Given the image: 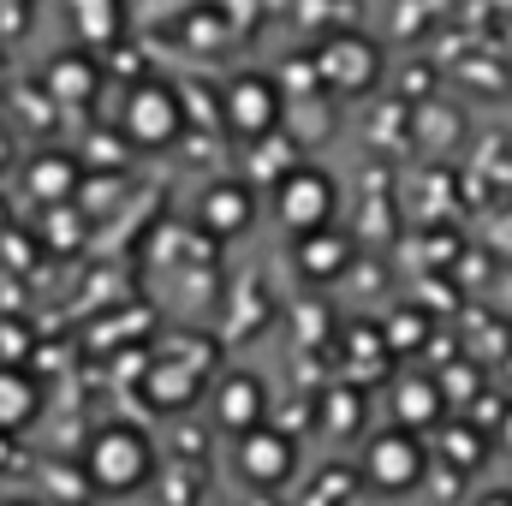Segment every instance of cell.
<instances>
[{
  "instance_id": "6da1fadb",
  "label": "cell",
  "mask_w": 512,
  "mask_h": 506,
  "mask_svg": "<svg viewBox=\"0 0 512 506\" xmlns=\"http://www.w3.org/2000/svg\"><path fill=\"white\" fill-rule=\"evenodd\" d=\"M84 483L102 489V495H137V489H149L155 483V447H149V435L131 429V423L96 429L90 447H84Z\"/></svg>"
},
{
  "instance_id": "7a4b0ae2",
  "label": "cell",
  "mask_w": 512,
  "mask_h": 506,
  "mask_svg": "<svg viewBox=\"0 0 512 506\" xmlns=\"http://www.w3.org/2000/svg\"><path fill=\"white\" fill-rule=\"evenodd\" d=\"M268 197H274V221H280L286 233L334 227V209H340V185H334V173H322V167H310V161H292L286 173H274Z\"/></svg>"
},
{
  "instance_id": "3957f363",
  "label": "cell",
  "mask_w": 512,
  "mask_h": 506,
  "mask_svg": "<svg viewBox=\"0 0 512 506\" xmlns=\"http://www.w3.org/2000/svg\"><path fill=\"white\" fill-rule=\"evenodd\" d=\"M185 131V96L161 78H143L126 90V108H120V137L137 149H167L173 137Z\"/></svg>"
},
{
  "instance_id": "277c9868",
  "label": "cell",
  "mask_w": 512,
  "mask_h": 506,
  "mask_svg": "<svg viewBox=\"0 0 512 506\" xmlns=\"http://www.w3.org/2000/svg\"><path fill=\"white\" fill-rule=\"evenodd\" d=\"M423 465H429V453H423V441L411 435V429H382V435H370L364 441V459H358V477H364V489H376V495H405V489H417L423 483Z\"/></svg>"
},
{
  "instance_id": "5b68a950",
  "label": "cell",
  "mask_w": 512,
  "mask_h": 506,
  "mask_svg": "<svg viewBox=\"0 0 512 506\" xmlns=\"http://www.w3.org/2000/svg\"><path fill=\"white\" fill-rule=\"evenodd\" d=\"M316 78L334 96H364L382 78V48L370 36H358V30H340V36H328L316 48Z\"/></svg>"
},
{
  "instance_id": "8992f818",
  "label": "cell",
  "mask_w": 512,
  "mask_h": 506,
  "mask_svg": "<svg viewBox=\"0 0 512 506\" xmlns=\"http://www.w3.org/2000/svg\"><path fill=\"white\" fill-rule=\"evenodd\" d=\"M286 120V90L268 78V72H239L221 96V126L239 131V137H268V131Z\"/></svg>"
},
{
  "instance_id": "52a82bcc",
  "label": "cell",
  "mask_w": 512,
  "mask_h": 506,
  "mask_svg": "<svg viewBox=\"0 0 512 506\" xmlns=\"http://www.w3.org/2000/svg\"><path fill=\"white\" fill-rule=\"evenodd\" d=\"M292 471H298V441H292L286 429L256 423V429L239 435V477H245L251 489H286Z\"/></svg>"
},
{
  "instance_id": "ba28073f",
  "label": "cell",
  "mask_w": 512,
  "mask_h": 506,
  "mask_svg": "<svg viewBox=\"0 0 512 506\" xmlns=\"http://www.w3.org/2000/svg\"><path fill=\"white\" fill-rule=\"evenodd\" d=\"M96 90H102V66H96V54H90V48L54 54V60L42 66V96H48V102H60V108H90V102H96Z\"/></svg>"
},
{
  "instance_id": "9c48e42d",
  "label": "cell",
  "mask_w": 512,
  "mask_h": 506,
  "mask_svg": "<svg viewBox=\"0 0 512 506\" xmlns=\"http://www.w3.org/2000/svg\"><path fill=\"white\" fill-rule=\"evenodd\" d=\"M209 411H215V429H227V435H245L256 423H268V387L245 370H233V376L215 381V399H209Z\"/></svg>"
},
{
  "instance_id": "30bf717a",
  "label": "cell",
  "mask_w": 512,
  "mask_h": 506,
  "mask_svg": "<svg viewBox=\"0 0 512 506\" xmlns=\"http://www.w3.org/2000/svg\"><path fill=\"white\" fill-rule=\"evenodd\" d=\"M197 221H203L209 239H239L256 221V191L245 179H215L203 191V203H197Z\"/></svg>"
},
{
  "instance_id": "8fae6325",
  "label": "cell",
  "mask_w": 512,
  "mask_h": 506,
  "mask_svg": "<svg viewBox=\"0 0 512 506\" xmlns=\"http://www.w3.org/2000/svg\"><path fill=\"white\" fill-rule=\"evenodd\" d=\"M197 393H203V364H185V358H161L143 376V399L155 411H185Z\"/></svg>"
},
{
  "instance_id": "7c38bea8",
  "label": "cell",
  "mask_w": 512,
  "mask_h": 506,
  "mask_svg": "<svg viewBox=\"0 0 512 506\" xmlns=\"http://www.w3.org/2000/svg\"><path fill=\"white\" fill-rule=\"evenodd\" d=\"M78 179H84V167H78L72 155H60V149H42V155H30V167H24L30 197L48 203V209L72 203V197H78Z\"/></svg>"
},
{
  "instance_id": "4fadbf2b",
  "label": "cell",
  "mask_w": 512,
  "mask_h": 506,
  "mask_svg": "<svg viewBox=\"0 0 512 506\" xmlns=\"http://www.w3.org/2000/svg\"><path fill=\"white\" fill-rule=\"evenodd\" d=\"M292 256H298V274L304 280H340L352 268V239L334 233V227H316V233H298Z\"/></svg>"
},
{
  "instance_id": "5bb4252c",
  "label": "cell",
  "mask_w": 512,
  "mask_h": 506,
  "mask_svg": "<svg viewBox=\"0 0 512 506\" xmlns=\"http://www.w3.org/2000/svg\"><path fill=\"white\" fill-rule=\"evenodd\" d=\"M36 411H42V381L30 370H18V364H0V435L30 429Z\"/></svg>"
},
{
  "instance_id": "9a60e30c",
  "label": "cell",
  "mask_w": 512,
  "mask_h": 506,
  "mask_svg": "<svg viewBox=\"0 0 512 506\" xmlns=\"http://www.w3.org/2000/svg\"><path fill=\"white\" fill-rule=\"evenodd\" d=\"M393 417H399V429H435L441 417H447V387L441 381H399L393 387Z\"/></svg>"
},
{
  "instance_id": "2e32d148",
  "label": "cell",
  "mask_w": 512,
  "mask_h": 506,
  "mask_svg": "<svg viewBox=\"0 0 512 506\" xmlns=\"http://www.w3.org/2000/svg\"><path fill=\"white\" fill-rule=\"evenodd\" d=\"M72 30H78V42L96 54V48L120 42V30H126V6H120V0H72Z\"/></svg>"
},
{
  "instance_id": "e0dca14e",
  "label": "cell",
  "mask_w": 512,
  "mask_h": 506,
  "mask_svg": "<svg viewBox=\"0 0 512 506\" xmlns=\"http://www.w3.org/2000/svg\"><path fill=\"white\" fill-rule=\"evenodd\" d=\"M417 334H429V316H417V310L393 316V322L382 328V340L393 346V352H411V346H417Z\"/></svg>"
},
{
  "instance_id": "ac0fdd59",
  "label": "cell",
  "mask_w": 512,
  "mask_h": 506,
  "mask_svg": "<svg viewBox=\"0 0 512 506\" xmlns=\"http://www.w3.org/2000/svg\"><path fill=\"white\" fill-rule=\"evenodd\" d=\"M483 453H489V441L477 429H447V459L453 465H483Z\"/></svg>"
},
{
  "instance_id": "d6986e66",
  "label": "cell",
  "mask_w": 512,
  "mask_h": 506,
  "mask_svg": "<svg viewBox=\"0 0 512 506\" xmlns=\"http://www.w3.org/2000/svg\"><path fill=\"white\" fill-rule=\"evenodd\" d=\"M167 483H173V489H167V506H191L197 501V471H173Z\"/></svg>"
},
{
  "instance_id": "ffe728a7",
  "label": "cell",
  "mask_w": 512,
  "mask_h": 506,
  "mask_svg": "<svg viewBox=\"0 0 512 506\" xmlns=\"http://www.w3.org/2000/svg\"><path fill=\"white\" fill-rule=\"evenodd\" d=\"M501 447H507V453H512V411H507V417H501Z\"/></svg>"
},
{
  "instance_id": "44dd1931",
  "label": "cell",
  "mask_w": 512,
  "mask_h": 506,
  "mask_svg": "<svg viewBox=\"0 0 512 506\" xmlns=\"http://www.w3.org/2000/svg\"><path fill=\"white\" fill-rule=\"evenodd\" d=\"M477 506H512V495H507V489H501V495H483V501H477Z\"/></svg>"
},
{
  "instance_id": "7402d4cb",
  "label": "cell",
  "mask_w": 512,
  "mask_h": 506,
  "mask_svg": "<svg viewBox=\"0 0 512 506\" xmlns=\"http://www.w3.org/2000/svg\"><path fill=\"white\" fill-rule=\"evenodd\" d=\"M12 506H30V501H12Z\"/></svg>"
},
{
  "instance_id": "603a6c76",
  "label": "cell",
  "mask_w": 512,
  "mask_h": 506,
  "mask_svg": "<svg viewBox=\"0 0 512 506\" xmlns=\"http://www.w3.org/2000/svg\"><path fill=\"white\" fill-rule=\"evenodd\" d=\"M12 6H24V0H12Z\"/></svg>"
}]
</instances>
